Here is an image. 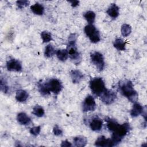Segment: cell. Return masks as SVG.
I'll list each match as a JSON object with an SVG mask.
<instances>
[{
  "label": "cell",
  "instance_id": "obj_1",
  "mask_svg": "<svg viewBox=\"0 0 147 147\" xmlns=\"http://www.w3.org/2000/svg\"><path fill=\"white\" fill-rule=\"evenodd\" d=\"M105 121L107 129L112 132L111 140L113 145L116 146L129 133L131 127L128 123L120 125L115 119L108 117L105 118Z\"/></svg>",
  "mask_w": 147,
  "mask_h": 147
},
{
  "label": "cell",
  "instance_id": "obj_2",
  "mask_svg": "<svg viewBox=\"0 0 147 147\" xmlns=\"http://www.w3.org/2000/svg\"><path fill=\"white\" fill-rule=\"evenodd\" d=\"M40 93L43 96H47L52 92L57 95L63 89L62 83L57 79H51L45 82H39L37 84Z\"/></svg>",
  "mask_w": 147,
  "mask_h": 147
},
{
  "label": "cell",
  "instance_id": "obj_3",
  "mask_svg": "<svg viewBox=\"0 0 147 147\" xmlns=\"http://www.w3.org/2000/svg\"><path fill=\"white\" fill-rule=\"evenodd\" d=\"M119 90L122 95L130 102L135 103L138 99V93L134 90L133 84L130 80H125L119 83Z\"/></svg>",
  "mask_w": 147,
  "mask_h": 147
},
{
  "label": "cell",
  "instance_id": "obj_4",
  "mask_svg": "<svg viewBox=\"0 0 147 147\" xmlns=\"http://www.w3.org/2000/svg\"><path fill=\"white\" fill-rule=\"evenodd\" d=\"M90 87L92 93L97 96H100L107 90L105 82L101 78H92L90 82Z\"/></svg>",
  "mask_w": 147,
  "mask_h": 147
},
{
  "label": "cell",
  "instance_id": "obj_5",
  "mask_svg": "<svg viewBox=\"0 0 147 147\" xmlns=\"http://www.w3.org/2000/svg\"><path fill=\"white\" fill-rule=\"evenodd\" d=\"M84 33L92 43H97L100 40L99 30L92 24H88L84 27Z\"/></svg>",
  "mask_w": 147,
  "mask_h": 147
},
{
  "label": "cell",
  "instance_id": "obj_6",
  "mask_svg": "<svg viewBox=\"0 0 147 147\" xmlns=\"http://www.w3.org/2000/svg\"><path fill=\"white\" fill-rule=\"evenodd\" d=\"M66 49L71 60L76 65H78L82 60V57L77 50L76 44H68Z\"/></svg>",
  "mask_w": 147,
  "mask_h": 147
},
{
  "label": "cell",
  "instance_id": "obj_7",
  "mask_svg": "<svg viewBox=\"0 0 147 147\" xmlns=\"http://www.w3.org/2000/svg\"><path fill=\"white\" fill-rule=\"evenodd\" d=\"M90 59L94 65H95L96 69L99 71H102L105 65L104 57L103 55L99 52H94L90 55Z\"/></svg>",
  "mask_w": 147,
  "mask_h": 147
},
{
  "label": "cell",
  "instance_id": "obj_8",
  "mask_svg": "<svg viewBox=\"0 0 147 147\" xmlns=\"http://www.w3.org/2000/svg\"><path fill=\"white\" fill-rule=\"evenodd\" d=\"M96 105L94 97L91 95H87L82 103V110L83 112H88L94 111Z\"/></svg>",
  "mask_w": 147,
  "mask_h": 147
},
{
  "label": "cell",
  "instance_id": "obj_9",
  "mask_svg": "<svg viewBox=\"0 0 147 147\" xmlns=\"http://www.w3.org/2000/svg\"><path fill=\"white\" fill-rule=\"evenodd\" d=\"M100 97L102 102L104 104L110 105L115 101L117 99V94L111 90L107 89Z\"/></svg>",
  "mask_w": 147,
  "mask_h": 147
},
{
  "label": "cell",
  "instance_id": "obj_10",
  "mask_svg": "<svg viewBox=\"0 0 147 147\" xmlns=\"http://www.w3.org/2000/svg\"><path fill=\"white\" fill-rule=\"evenodd\" d=\"M6 68L9 71L20 72L22 71L21 62L15 59H11L6 62Z\"/></svg>",
  "mask_w": 147,
  "mask_h": 147
},
{
  "label": "cell",
  "instance_id": "obj_11",
  "mask_svg": "<svg viewBox=\"0 0 147 147\" xmlns=\"http://www.w3.org/2000/svg\"><path fill=\"white\" fill-rule=\"evenodd\" d=\"M95 145L99 147H112L114 146L111 138H107L105 136L99 137L95 142Z\"/></svg>",
  "mask_w": 147,
  "mask_h": 147
},
{
  "label": "cell",
  "instance_id": "obj_12",
  "mask_svg": "<svg viewBox=\"0 0 147 147\" xmlns=\"http://www.w3.org/2000/svg\"><path fill=\"white\" fill-rule=\"evenodd\" d=\"M145 108L146 107H145L144 109L143 106H142L139 103L136 102L134 103L133 106L130 111V115L133 118H136L140 114H142Z\"/></svg>",
  "mask_w": 147,
  "mask_h": 147
},
{
  "label": "cell",
  "instance_id": "obj_13",
  "mask_svg": "<svg viewBox=\"0 0 147 147\" xmlns=\"http://www.w3.org/2000/svg\"><path fill=\"white\" fill-rule=\"evenodd\" d=\"M103 126V122L98 117L94 118L90 122V127L93 131H99L102 129Z\"/></svg>",
  "mask_w": 147,
  "mask_h": 147
},
{
  "label": "cell",
  "instance_id": "obj_14",
  "mask_svg": "<svg viewBox=\"0 0 147 147\" xmlns=\"http://www.w3.org/2000/svg\"><path fill=\"white\" fill-rule=\"evenodd\" d=\"M70 75L72 81L74 84L80 83L84 78L83 74L80 71L76 69L72 70L70 72Z\"/></svg>",
  "mask_w": 147,
  "mask_h": 147
},
{
  "label": "cell",
  "instance_id": "obj_15",
  "mask_svg": "<svg viewBox=\"0 0 147 147\" xmlns=\"http://www.w3.org/2000/svg\"><path fill=\"white\" fill-rule=\"evenodd\" d=\"M119 7L118 6L115 4L112 3L107 9L106 13L107 14L113 18H116L118 17L119 13Z\"/></svg>",
  "mask_w": 147,
  "mask_h": 147
},
{
  "label": "cell",
  "instance_id": "obj_16",
  "mask_svg": "<svg viewBox=\"0 0 147 147\" xmlns=\"http://www.w3.org/2000/svg\"><path fill=\"white\" fill-rule=\"evenodd\" d=\"M17 119L19 123L23 125H28L31 121L30 117L24 112L20 113L17 114Z\"/></svg>",
  "mask_w": 147,
  "mask_h": 147
},
{
  "label": "cell",
  "instance_id": "obj_17",
  "mask_svg": "<svg viewBox=\"0 0 147 147\" xmlns=\"http://www.w3.org/2000/svg\"><path fill=\"white\" fill-rule=\"evenodd\" d=\"M28 93L24 90H18L16 92V99L19 102H24L28 98Z\"/></svg>",
  "mask_w": 147,
  "mask_h": 147
},
{
  "label": "cell",
  "instance_id": "obj_18",
  "mask_svg": "<svg viewBox=\"0 0 147 147\" xmlns=\"http://www.w3.org/2000/svg\"><path fill=\"white\" fill-rule=\"evenodd\" d=\"M73 141L74 145L78 147L85 146L87 144V140L86 137L82 136H79L74 137Z\"/></svg>",
  "mask_w": 147,
  "mask_h": 147
},
{
  "label": "cell",
  "instance_id": "obj_19",
  "mask_svg": "<svg viewBox=\"0 0 147 147\" xmlns=\"http://www.w3.org/2000/svg\"><path fill=\"white\" fill-rule=\"evenodd\" d=\"M30 9L32 12L38 16L42 15L44 12V7L42 4L39 3H36L30 6Z\"/></svg>",
  "mask_w": 147,
  "mask_h": 147
},
{
  "label": "cell",
  "instance_id": "obj_20",
  "mask_svg": "<svg viewBox=\"0 0 147 147\" xmlns=\"http://www.w3.org/2000/svg\"><path fill=\"white\" fill-rule=\"evenodd\" d=\"M113 45L118 51H125L126 49V42L121 38H116L114 41Z\"/></svg>",
  "mask_w": 147,
  "mask_h": 147
},
{
  "label": "cell",
  "instance_id": "obj_21",
  "mask_svg": "<svg viewBox=\"0 0 147 147\" xmlns=\"http://www.w3.org/2000/svg\"><path fill=\"white\" fill-rule=\"evenodd\" d=\"M83 17L87 21L88 24H92L95 21V13L92 11L89 10L83 14Z\"/></svg>",
  "mask_w": 147,
  "mask_h": 147
},
{
  "label": "cell",
  "instance_id": "obj_22",
  "mask_svg": "<svg viewBox=\"0 0 147 147\" xmlns=\"http://www.w3.org/2000/svg\"><path fill=\"white\" fill-rule=\"evenodd\" d=\"M56 54L58 59L61 61H65L68 57L67 49H59L56 52Z\"/></svg>",
  "mask_w": 147,
  "mask_h": 147
},
{
  "label": "cell",
  "instance_id": "obj_23",
  "mask_svg": "<svg viewBox=\"0 0 147 147\" xmlns=\"http://www.w3.org/2000/svg\"><path fill=\"white\" fill-rule=\"evenodd\" d=\"M121 31L123 37H127L131 32V27L127 24H123L121 26Z\"/></svg>",
  "mask_w": 147,
  "mask_h": 147
},
{
  "label": "cell",
  "instance_id": "obj_24",
  "mask_svg": "<svg viewBox=\"0 0 147 147\" xmlns=\"http://www.w3.org/2000/svg\"><path fill=\"white\" fill-rule=\"evenodd\" d=\"M32 113L37 117H42L45 114L44 109L38 105H36L33 108Z\"/></svg>",
  "mask_w": 147,
  "mask_h": 147
},
{
  "label": "cell",
  "instance_id": "obj_25",
  "mask_svg": "<svg viewBox=\"0 0 147 147\" xmlns=\"http://www.w3.org/2000/svg\"><path fill=\"white\" fill-rule=\"evenodd\" d=\"M55 53V50L52 45L49 44L45 47V51H44L45 56L47 57H51Z\"/></svg>",
  "mask_w": 147,
  "mask_h": 147
},
{
  "label": "cell",
  "instance_id": "obj_26",
  "mask_svg": "<svg viewBox=\"0 0 147 147\" xmlns=\"http://www.w3.org/2000/svg\"><path fill=\"white\" fill-rule=\"evenodd\" d=\"M41 37L43 42H48L52 40V34L48 31H42L41 33Z\"/></svg>",
  "mask_w": 147,
  "mask_h": 147
},
{
  "label": "cell",
  "instance_id": "obj_27",
  "mask_svg": "<svg viewBox=\"0 0 147 147\" xmlns=\"http://www.w3.org/2000/svg\"><path fill=\"white\" fill-rule=\"evenodd\" d=\"M0 86H1V90L3 93L6 94V93L8 92V91H9V86L7 84V82L2 78H1Z\"/></svg>",
  "mask_w": 147,
  "mask_h": 147
},
{
  "label": "cell",
  "instance_id": "obj_28",
  "mask_svg": "<svg viewBox=\"0 0 147 147\" xmlns=\"http://www.w3.org/2000/svg\"><path fill=\"white\" fill-rule=\"evenodd\" d=\"M29 3H30V2L29 1H26V0L16 1V5H17V7L21 9L28 6Z\"/></svg>",
  "mask_w": 147,
  "mask_h": 147
},
{
  "label": "cell",
  "instance_id": "obj_29",
  "mask_svg": "<svg viewBox=\"0 0 147 147\" xmlns=\"http://www.w3.org/2000/svg\"><path fill=\"white\" fill-rule=\"evenodd\" d=\"M41 131V127L40 126H34L30 129V133L31 134H32L34 136H38Z\"/></svg>",
  "mask_w": 147,
  "mask_h": 147
},
{
  "label": "cell",
  "instance_id": "obj_30",
  "mask_svg": "<svg viewBox=\"0 0 147 147\" xmlns=\"http://www.w3.org/2000/svg\"><path fill=\"white\" fill-rule=\"evenodd\" d=\"M78 38L76 33H71L68 37V44H76Z\"/></svg>",
  "mask_w": 147,
  "mask_h": 147
},
{
  "label": "cell",
  "instance_id": "obj_31",
  "mask_svg": "<svg viewBox=\"0 0 147 147\" xmlns=\"http://www.w3.org/2000/svg\"><path fill=\"white\" fill-rule=\"evenodd\" d=\"M53 134L56 136H61L63 134V131L62 130L60 129V127L56 125L53 128Z\"/></svg>",
  "mask_w": 147,
  "mask_h": 147
},
{
  "label": "cell",
  "instance_id": "obj_32",
  "mask_svg": "<svg viewBox=\"0 0 147 147\" xmlns=\"http://www.w3.org/2000/svg\"><path fill=\"white\" fill-rule=\"evenodd\" d=\"M60 146H61V147H64V146L69 147V146H72V144H71V142H69L68 141L65 140V141H63L61 142V144Z\"/></svg>",
  "mask_w": 147,
  "mask_h": 147
},
{
  "label": "cell",
  "instance_id": "obj_33",
  "mask_svg": "<svg viewBox=\"0 0 147 147\" xmlns=\"http://www.w3.org/2000/svg\"><path fill=\"white\" fill-rule=\"evenodd\" d=\"M69 3H71V6L74 7H76L79 5V1H76V0H74V1H68Z\"/></svg>",
  "mask_w": 147,
  "mask_h": 147
}]
</instances>
